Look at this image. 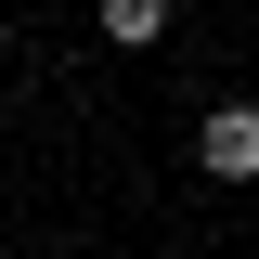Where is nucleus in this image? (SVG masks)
<instances>
[{
	"instance_id": "1",
	"label": "nucleus",
	"mask_w": 259,
	"mask_h": 259,
	"mask_svg": "<svg viewBox=\"0 0 259 259\" xmlns=\"http://www.w3.org/2000/svg\"><path fill=\"white\" fill-rule=\"evenodd\" d=\"M194 168H207V182H259V104H207Z\"/></svg>"
},
{
	"instance_id": "2",
	"label": "nucleus",
	"mask_w": 259,
	"mask_h": 259,
	"mask_svg": "<svg viewBox=\"0 0 259 259\" xmlns=\"http://www.w3.org/2000/svg\"><path fill=\"white\" fill-rule=\"evenodd\" d=\"M104 39H117V52H156L168 39V0H104Z\"/></svg>"
},
{
	"instance_id": "3",
	"label": "nucleus",
	"mask_w": 259,
	"mask_h": 259,
	"mask_svg": "<svg viewBox=\"0 0 259 259\" xmlns=\"http://www.w3.org/2000/svg\"><path fill=\"white\" fill-rule=\"evenodd\" d=\"M0 130H13V117H0Z\"/></svg>"
}]
</instances>
